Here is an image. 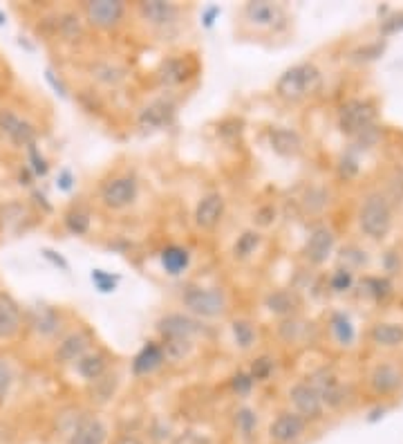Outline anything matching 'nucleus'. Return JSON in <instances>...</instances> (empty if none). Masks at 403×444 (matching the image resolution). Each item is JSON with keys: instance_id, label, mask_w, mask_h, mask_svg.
<instances>
[{"instance_id": "obj_12", "label": "nucleus", "mask_w": 403, "mask_h": 444, "mask_svg": "<svg viewBox=\"0 0 403 444\" xmlns=\"http://www.w3.org/2000/svg\"><path fill=\"white\" fill-rule=\"evenodd\" d=\"M22 330V310L18 301L7 292H0V341L16 339Z\"/></svg>"}, {"instance_id": "obj_22", "label": "nucleus", "mask_w": 403, "mask_h": 444, "mask_svg": "<svg viewBox=\"0 0 403 444\" xmlns=\"http://www.w3.org/2000/svg\"><path fill=\"white\" fill-rule=\"evenodd\" d=\"M269 144L278 155L282 157H296L298 153L303 151V140L296 130L275 126L269 130Z\"/></svg>"}, {"instance_id": "obj_32", "label": "nucleus", "mask_w": 403, "mask_h": 444, "mask_svg": "<svg viewBox=\"0 0 403 444\" xmlns=\"http://www.w3.org/2000/svg\"><path fill=\"white\" fill-rule=\"evenodd\" d=\"M92 76L106 86H117L119 81H123L125 74L121 67L112 65V63H97V65H92Z\"/></svg>"}, {"instance_id": "obj_34", "label": "nucleus", "mask_w": 403, "mask_h": 444, "mask_svg": "<svg viewBox=\"0 0 403 444\" xmlns=\"http://www.w3.org/2000/svg\"><path fill=\"white\" fill-rule=\"evenodd\" d=\"M305 330H307L305 323L296 321V318H287V321L280 323L278 332H280V337H282L285 344H296V341H301V339H303Z\"/></svg>"}, {"instance_id": "obj_47", "label": "nucleus", "mask_w": 403, "mask_h": 444, "mask_svg": "<svg viewBox=\"0 0 403 444\" xmlns=\"http://www.w3.org/2000/svg\"><path fill=\"white\" fill-rule=\"evenodd\" d=\"M114 444H144L139 438L137 436H130V433H123V436H119L117 440H114Z\"/></svg>"}, {"instance_id": "obj_29", "label": "nucleus", "mask_w": 403, "mask_h": 444, "mask_svg": "<svg viewBox=\"0 0 403 444\" xmlns=\"http://www.w3.org/2000/svg\"><path fill=\"white\" fill-rule=\"evenodd\" d=\"M296 299L289 292H273L267 296V307L273 314H280V316H292L296 310Z\"/></svg>"}, {"instance_id": "obj_33", "label": "nucleus", "mask_w": 403, "mask_h": 444, "mask_svg": "<svg viewBox=\"0 0 403 444\" xmlns=\"http://www.w3.org/2000/svg\"><path fill=\"white\" fill-rule=\"evenodd\" d=\"M65 227L74 236H86L90 231V215L83 209H70L65 213Z\"/></svg>"}, {"instance_id": "obj_42", "label": "nucleus", "mask_w": 403, "mask_h": 444, "mask_svg": "<svg viewBox=\"0 0 403 444\" xmlns=\"http://www.w3.org/2000/svg\"><path fill=\"white\" fill-rule=\"evenodd\" d=\"M27 151H29V159H32V168H34V173H36V175H45V173H48V162H45V157H43V155H39L36 144L29 146Z\"/></svg>"}, {"instance_id": "obj_1", "label": "nucleus", "mask_w": 403, "mask_h": 444, "mask_svg": "<svg viewBox=\"0 0 403 444\" xmlns=\"http://www.w3.org/2000/svg\"><path fill=\"white\" fill-rule=\"evenodd\" d=\"M322 86L320 70L314 63H298L289 70H285L275 83V95L287 104H296L307 97L316 95Z\"/></svg>"}, {"instance_id": "obj_38", "label": "nucleus", "mask_w": 403, "mask_h": 444, "mask_svg": "<svg viewBox=\"0 0 403 444\" xmlns=\"http://www.w3.org/2000/svg\"><path fill=\"white\" fill-rule=\"evenodd\" d=\"M365 288L374 299H385L390 294V283L385 278H365Z\"/></svg>"}, {"instance_id": "obj_30", "label": "nucleus", "mask_w": 403, "mask_h": 444, "mask_svg": "<svg viewBox=\"0 0 403 444\" xmlns=\"http://www.w3.org/2000/svg\"><path fill=\"white\" fill-rule=\"evenodd\" d=\"M260 243H262L260 231L249 229V231H245V234H242V236L238 238V243H235V247H233V256H235L238 260H245V258H249L253 252H256V249L260 247Z\"/></svg>"}, {"instance_id": "obj_14", "label": "nucleus", "mask_w": 403, "mask_h": 444, "mask_svg": "<svg viewBox=\"0 0 403 444\" xmlns=\"http://www.w3.org/2000/svg\"><path fill=\"white\" fill-rule=\"evenodd\" d=\"M224 207L226 202L222 198V193H206L198 202V207H195V224L204 231L215 229L224 215Z\"/></svg>"}, {"instance_id": "obj_2", "label": "nucleus", "mask_w": 403, "mask_h": 444, "mask_svg": "<svg viewBox=\"0 0 403 444\" xmlns=\"http://www.w3.org/2000/svg\"><path fill=\"white\" fill-rule=\"evenodd\" d=\"M376 108L367 99H352L339 110V126L352 140L374 142L376 140Z\"/></svg>"}, {"instance_id": "obj_41", "label": "nucleus", "mask_w": 403, "mask_h": 444, "mask_svg": "<svg viewBox=\"0 0 403 444\" xmlns=\"http://www.w3.org/2000/svg\"><path fill=\"white\" fill-rule=\"evenodd\" d=\"M92 283H95L101 292H112L114 285H117V278L108 276L106 271H101V269H95L92 271Z\"/></svg>"}, {"instance_id": "obj_36", "label": "nucleus", "mask_w": 403, "mask_h": 444, "mask_svg": "<svg viewBox=\"0 0 403 444\" xmlns=\"http://www.w3.org/2000/svg\"><path fill=\"white\" fill-rule=\"evenodd\" d=\"M11 384H14V372L5 357H0V402H5V397L11 391Z\"/></svg>"}, {"instance_id": "obj_27", "label": "nucleus", "mask_w": 403, "mask_h": 444, "mask_svg": "<svg viewBox=\"0 0 403 444\" xmlns=\"http://www.w3.org/2000/svg\"><path fill=\"white\" fill-rule=\"evenodd\" d=\"M332 335L336 337V341L341 346H352L356 339V330L350 321V316L345 312H336L332 314Z\"/></svg>"}, {"instance_id": "obj_23", "label": "nucleus", "mask_w": 403, "mask_h": 444, "mask_svg": "<svg viewBox=\"0 0 403 444\" xmlns=\"http://www.w3.org/2000/svg\"><path fill=\"white\" fill-rule=\"evenodd\" d=\"M74 368L86 382L95 384L103 375H108V357L103 352H88V355H83L74 363Z\"/></svg>"}, {"instance_id": "obj_9", "label": "nucleus", "mask_w": 403, "mask_h": 444, "mask_svg": "<svg viewBox=\"0 0 403 444\" xmlns=\"http://www.w3.org/2000/svg\"><path fill=\"white\" fill-rule=\"evenodd\" d=\"M305 431H307L305 419L294 411H287L280 413L269 424V440L273 444H296L305 436Z\"/></svg>"}, {"instance_id": "obj_16", "label": "nucleus", "mask_w": 403, "mask_h": 444, "mask_svg": "<svg viewBox=\"0 0 403 444\" xmlns=\"http://www.w3.org/2000/svg\"><path fill=\"white\" fill-rule=\"evenodd\" d=\"M172 117H175V104L168 99H157L139 112V126L144 130H157L168 126Z\"/></svg>"}, {"instance_id": "obj_13", "label": "nucleus", "mask_w": 403, "mask_h": 444, "mask_svg": "<svg viewBox=\"0 0 403 444\" xmlns=\"http://www.w3.org/2000/svg\"><path fill=\"white\" fill-rule=\"evenodd\" d=\"M307 382L314 386V391L320 395L322 404H327L332 408H339L345 402V389L341 386L339 377L332 370H318L312 377H307Z\"/></svg>"}, {"instance_id": "obj_43", "label": "nucleus", "mask_w": 403, "mask_h": 444, "mask_svg": "<svg viewBox=\"0 0 403 444\" xmlns=\"http://www.w3.org/2000/svg\"><path fill=\"white\" fill-rule=\"evenodd\" d=\"M403 29V14H397V16H390L381 22V32L383 34H395Z\"/></svg>"}, {"instance_id": "obj_39", "label": "nucleus", "mask_w": 403, "mask_h": 444, "mask_svg": "<svg viewBox=\"0 0 403 444\" xmlns=\"http://www.w3.org/2000/svg\"><path fill=\"white\" fill-rule=\"evenodd\" d=\"M253 384H256V379L251 377V372H238L235 377H233V382H231L233 391L238 395H249L251 389H253Z\"/></svg>"}, {"instance_id": "obj_26", "label": "nucleus", "mask_w": 403, "mask_h": 444, "mask_svg": "<svg viewBox=\"0 0 403 444\" xmlns=\"http://www.w3.org/2000/svg\"><path fill=\"white\" fill-rule=\"evenodd\" d=\"M189 263H191V254L184 247L170 245L161 252V265H164V269L172 276L182 274V271L189 267Z\"/></svg>"}, {"instance_id": "obj_11", "label": "nucleus", "mask_w": 403, "mask_h": 444, "mask_svg": "<svg viewBox=\"0 0 403 444\" xmlns=\"http://www.w3.org/2000/svg\"><path fill=\"white\" fill-rule=\"evenodd\" d=\"M334 243H336V238H334V231L329 227H325V224L314 227L312 234L307 238V245H305V258L312 265H322L332 256Z\"/></svg>"}, {"instance_id": "obj_24", "label": "nucleus", "mask_w": 403, "mask_h": 444, "mask_svg": "<svg viewBox=\"0 0 403 444\" xmlns=\"http://www.w3.org/2000/svg\"><path fill=\"white\" fill-rule=\"evenodd\" d=\"M61 314L52 310V307H36V310L32 312V328L36 330V332L45 339H52L59 335L61 330Z\"/></svg>"}, {"instance_id": "obj_40", "label": "nucleus", "mask_w": 403, "mask_h": 444, "mask_svg": "<svg viewBox=\"0 0 403 444\" xmlns=\"http://www.w3.org/2000/svg\"><path fill=\"white\" fill-rule=\"evenodd\" d=\"M271 370H273V361L269 359V357H260L256 363H253V370H251V377L253 379H267L269 375H271Z\"/></svg>"}, {"instance_id": "obj_10", "label": "nucleus", "mask_w": 403, "mask_h": 444, "mask_svg": "<svg viewBox=\"0 0 403 444\" xmlns=\"http://www.w3.org/2000/svg\"><path fill=\"white\" fill-rule=\"evenodd\" d=\"M0 130L5 133V137L14 146L29 148L36 144V130H34V126L11 110H0Z\"/></svg>"}, {"instance_id": "obj_44", "label": "nucleus", "mask_w": 403, "mask_h": 444, "mask_svg": "<svg viewBox=\"0 0 403 444\" xmlns=\"http://www.w3.org/2000/svg\"><path fill=\"white\" fill-rule=\"evenodd\" d=\"M43 258H48L52 265H56V267H61L63 271H70V265H67V260L61 256V254H56V252H52V249H43Z\"/></svg>"}, {"instance_id": "obj_35", "label": "nucleus", "mask_w": 403, "mask_h": 444, "mask_svg": "<svg viewBox=\"0 0 403 444\" xmlns=\"http://www.w3.org/2000/svg\"><path fill=\"white\" fill-rule=\"evenodd\" d=\"M235 424H238L240 433L245 438H249L253 433V429H256V424H258V417L251 408H240V411L235 413Z\"/></svg>"}, {"instance_id": "obj_48", "label": "nucleus", "mask_w": 403, "mask_h": 444, "mask_svg": "<svg viewBox=\"0 0 403 444\" xmlns=\"http://www.w3.org/2000/svg\"><path fill=\"white\" fill-rule=\"evenodd\" d=\"M0 25H5V16L3 14H0Z\"/></svg>"}, {"instance_id": "obj_5", "label": "nucleus", "mask_w": 403, "mask_h": 444, "mask_svg": "<svg viewBox=\"0 0 403 444\" xmlns=\"http://www.w3.org/2000/svg\"><path fill=\"white\" fill-rule=\"evenodd\" d=\"M137 196H139V184H137V180L130 175L112 177L101 189L103 207H108L112 211H121L125 207H130V204L137 200Z\"/></svg>"}, {"instance_id": "obj_46", "label": "nucleus", "mask_w": 403, "mask_h": 444, "mask_svg": "<svg viewBox=\"0 0 403 444\" xmlns=\"http://www.w3.org/2000/svg\"><path fill=\"white\" fill-rule=\"evenodd\" d=\"M45 76H48V81L54 86V90H56V93H59L61 97H65V95H67V93H65V86L59 81V79L54 76V72H52V70H45Z\"/></svg>"}, {"instance_id": "obj_7", "label": "nucleus", "mask_w": 403, "mask_h": 444, "mask_svg": "<svg viewBox=\"0 0 403 444\" xmlns=\"http://www.w3.org/2000/svg\"><path fill=\"white\" fill-rule=\"evenodd\" d=\"M289 402L294 404V413L301 415L305 422H314V419L322 417V404L320 395L314 391V386L309 382H296L289 389Z\"/></svg>"}, {"instance_id": "obj_3", "label": "nucleus", "mask_w": 403, "mask_h": 444, "mask_svg": "<svg viewBox=\"0 0 403 444\" xmlns=\"http://www.w3.org/2000/svg\"><path fill=\"white\" fill-rule=\"evenodd\" d=\"M359 227L372 241H381L390 234L392 229V204L383 193H370L365 198L359 211Z\"/></svg>"}, {"instance_id": "obj_4", "label": "nucleus", "mask_w": 403, "mask_h": 444, "mask_svg": "<svg viewBox=\"0 0 403 444\" xmlns=\"http://www.w3.org/2000/svg\"><path fill=\"white\" fill-rule=\"evenodd\" d=\"M184 307L200 318H217L226 312V296L217 288H195L191 285L182 296Z\"/></svg>"}, {"instance_id": "obj_15", "label": "nucleus", "mask_w": 403, "mask_h": 444, "mask_svg": "<svg viewBox=\"0 0 403 444\" xmlns=\"http://www.w3.org/2000/svg\"><path fill=\"white\" fill-rule=\"evenodd\" d=\"M245 18L256 27H275L278 22L285 20V11L280 5L267 3V0H260V3H247L242 9Z\"/></svg>"}, {"instance_id": "obj_31", "label": "nucleus", "mask_w": 403, "mask_h": 444, "mask_svg": "<svg viewBox=\"0 0 403 444\" xmlns=\"http://www.w3.org/2000/svg\"><path fill=\"white\" fill-rule=\"evenodd\" d=\"M184 79H186V67H184V61L177 59H170L161 65V72H159V81L164 86H175L182 83Z\"/></svg>"}, {"instance_id": "obj_25", "label": "nucleus", "mask_w": 403, "mask_h": 444, "mask_svg": "<svg viewBox=\"0 0 403 444\" xmlns=\"http://www.w3.org/2000/svg\"><path fill=\"white\" fill-rule=\"evenodd\" d=\"M370 339L376 346L381 348H397L403 344V325L401 323H390V321H381L372 325L370 330Z\"/></svg>"}, {"instance_id": "obj_45", "label": "nucleus", "mask_w": 403, "mask_h": 444, "mask_svg": "<svg viewBox=\"0 0 403 444\" xmlns=\"http://www.w3.org/2000/svg\"><path fill=\"white\" fill-rule=\"evenodd\" d=\"M56 187H59L61 191H70L72 189V173L70 170H61V175H59V180H56Z\"/></svg>"}, {"instance_id": "obj_20", "label": "nucleus", "mask_w": 403, "mask_h": 444, "mask_svg": "<svg viewBox=\"0 0 403 444\" xmlns=\"http://www.w3.org/2000/svg\"><path fill=\"white\" fill-rule=\"evenodd\" d=\"M401 384H403V375L397 366H392V363H378L370 375V386L378 395L395 393L401 389Z\"/></svg>"}, {"instance_id": "obj_17", "label": "nucleus", "mask_w": 403, "mask_h": 444, "mask_svg": "<svg viewBox=\"0 0 403 444\" xmlns=\"http://www.w3.org/2000/svg\"><path fill=\"white\" fill-rule=\"evenodd\" d=\"M179 9L172 3H164V0H148V3H139V16L153 27H168L177 20Z\"/></svg>"}, {"instance_id": "obj_28", "label": "nucleus", "mask_w": 403, "mask_h": 444, "mask_svg": "<svg viewBox=\"0 0 403 444\" xmlns=\"http://www.w3.org/2000/svg\"><path fill=\"white\" fill-rule=\"evenodd\" d=\"M231 332H233L238 348H242V350H249L253 344H256V328H253V323L247 321V318H238V321H233Z\"/></svg>"}, {"instance_id": "obj_21", "label": "nucleus", "mask_w": 403, "mask_h": 444, "mask_svg": "<svg viewBox=\"0 0 403 444\" xmlns=\"http://www.w3.org/2000/svg\"><path fill=\"white\" fill-rule=\"evenodd\" d=\"M90 348V337L86 332H72L67 335L59 348H56V361L67 366V363H76L83 355H88Z\"/></svg>"}, {"instance_id": "obj_19", "label": "nucleus", "mask_w": 403, "mask_h": 444, "mask_svg": "<svg viewBox=\"0 0 403 444\" xmlns=\"http://www.w3.org/2000/svg\"><path fill=\"white\" fill-rule=\"evenodd\" d=\"M108 429L97 417H86L76 422L70 433V444H106Z\"/></svg>"}, {"instance_id": "obj_8", "label": "nucleus", "mask_w": 403, "mask_h": 444, "mask_svg": "<svg viewBox=\"0 0 403 444\" xmlns=\"http://www.w3.org/2000/svg\"><path fill=\"white\" fill-rule=\"evenodd\" d=\"M83 11H86V20L92 27L112 29L121 22L125 7L119 0H95V3H86Z\"/></svg>"}, {"instance_id": "obj_37", "label": "nucleus", "mask_w": 403, "mask_h": 444, "mask_svg": "<svg viewBox=\"0 0 403 444\" xmlns=\"http://www.w3.org/2000/svg\"><path fill=\"white\" fill-rule=\"evenodd\" d=\"M352 283H354V276H352V271L348 267L336 269V271H334V276L329 278V285H332L334 292H348L352 288Z\"/></svg>"}, {"instance_id": "obj_18", "label": "nucleus", "mask_w": 403, "mask_h": 444, "mask_svg": "<svg viewBox=\"0 0 403 444\" xmlns=\"http://www.w3.org/2000/svg\"><path fill=\"white\" fill-rule=\"evenodd\" d=\"M166 355L161 344L155 341H148V344L137 352V357L132 359V375L135 377H146V375H153L157 368L164 366Z\"/></svg>"}, {"instance_id": "obj_6", "label": "nucleus", "mask_w": 403, "mask_h": 444, "mask_svg": "<svg viewBox=\"0 0 403 444\" xmlns=\"http://www.w3.org/2000/svg\"><path fill=\"white\" fill-rule=\"evenodd\" d=\"M157 332L161 335L164 341H191L193 344L195 337L202 332V323L193 316L172 312V314H166L159 318Z\"/></svg>"}]
</instances>
